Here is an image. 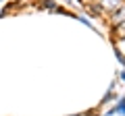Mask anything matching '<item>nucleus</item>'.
<instances>
[{"mask_svg":"<svg viewBox=\"0 0 125 116\" xmlns=\"http://www.w3.org/2000/svg\"><path fill=\"white\" fill-rule=\"evenodd\" d=\"M119 35H125V23H121V25H119Z\"/></svg>","mask_w":125,"mask_h":116,"instance_id":"nucleus-2","label":"nucleus"},{"mask_svg":"<svg viewBox=\"0 0 125 116\" xmlns=\"http://www.w3.org/2000/svg\"><path fill=\"white\" fill-rule=\"evenodd\" d=\"M115 112H121V114H125V98L119 102V106H117L115 110H111V114H115Z\"/></svg>","mask_w":125,"mask_h":116,"instance_id":"nucleus-1","label":"nucleus"},{"mask_svg":"<svg viewBox=\"0 0 125 116\" xmlns=\"http://www.w3.org/2000/svg\"><path fill=\"white\" fill-rule=\"evenodd\" d=\"M121 77H123V79H125V71H123V73H121Z\"/></svg>","mask_w":125,"mask_h":116,"instance_id":"nucleus-3","label":"nucleus"}]
</instances>
